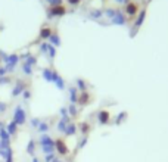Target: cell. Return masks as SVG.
Here are the masks:
<instances>
[{"mask_svg":"<svg viewBox=\"0 0 168 162\" xmlns=\"http://www.w3.org/2000/svg\"><path fill=\"white\" fill-rule=\"evenodd\" d=\"M49 43H50L52 46H55V47L60 46V38H59V35L58 34H52L50 38H49Z\"/></svg>","mask_w":168,"mask_h":162,"instance_id":"obj_19","label":"cell"},{"mask_svg":"<svg viewBox=\"0 0 168 162\" xmlns=\"http://www.w3.org/2000/svg\"><path fill=\"white\" fill-rule=\"evenodd\" d=\"M97 121H99V124H108L111 121V113L106 109H102V111H99V113H97Z\"/></svg>","mask_w":168,"mask_h":162,"instance_id":"obj_9","label":"cell"},{"mask_svg":"<svg viewBox=\"0 0 168 162\" xmlns=\"http://www.w3.org/2000/svg\"><path fill=\"white\" fill-rule=\"evenodd\" d=\"M90 93L89 92H81V94L78 96V100H77V103L80 105V106H86V105H89V102H90Z\"/></svg>","mask_w":168,"mask_h":162,"instance_id":"obj_10","label":"cell"},{"mask_svg":"<svg viewBox=\"0 0 168 162\" xmlns=\"http://www.w3.org/2000/svg\"><path fill=\"white\" fill-rule=\"evenodd\" d=\"M18 60H19V58H18L16 55H10V56H5V62H6V71H10V69H13L15 67H16Z\"/></svg>","mask_w":168,"mask_h":162,"instance_id":"obj_6","label":"cell"},{"mask_svg":"<svg viewBox=\"0 0 168 162\" xmlns=\"http://www.w3.org/2000/svg\"><path fill=\"white\" fill-rule=\"evenodd\" d=\"M144 18H146V12H144V10H142V12L137 13V16H136V19H134V28L136 30H139V28L143 25Z\"/></svg>","mask_w":168,"mask_h":162,"instance_id":"obj_11","label":"cell"},{"mask_svg":"<svg viewBox=\"0 0 168 162\" xmlns=\"http://www.w3.org/2000/svg\"><path fill=\"white\" fill-rule=\"evenodd\" d=\"M0 130H3V124L2 122H0Z\"/></svg>","mask_w":168,"mask_h":162,"instance_id":"obj_39","label":"cell"},{"mask_svg":"<svg viewBox=\"0 0 168 162\" xmlns=\"http://www.w3.org/2000/svg\"><path fill=\"white\" fill-rule=\"evenodd\" d=\"M5 109H6V105L0 102V112H5Z\"/></svg>","mask_w":168,"mask_h":162,"instance_id":"obj_35","label":"cell"},{"mask_svg":"<svg viewBox=\"0 0 168 162\" xmlns=\"http://www.w3.org/2000/svg\"><path fill=\"white\" fill-rule=\"evenodd\" d=\"M52 162H62V161H60L59 158H55V159H53V161H52Z\"/></svg>","mask_w":168,"mask_h":162,"instance_id":"obj_37","label":"cell"},{"mask_svg":"<svg viewBox=\"0 0 168 162\" xmlns=\"http://www.w3.org/2000/svg\"><path fill=\"white\" fill-rule=\"evenodd\" d=\"M55 74H56V71H53V69H43V78L49 83H53Z\"/></svg>","mask_w":168,"mask_h":162,"instance_id":"obj_13","label":"cell"},{"mask_svg":"<svg viewBox=\"0 0 168 162\" xmlns=\"http://www.w3.org/2000/svg\"><path fill=\"white\" fill-rule=\"evenodd\" d=\"M60 115H62V117H69V113H68V108H62V109H60Z\"/></svg>","mask_w":168,"mask_h":162,"instance_id":"obj_30","label":"cell"},{"mask_svg":"<svg viewBox=\"0 0 168 162\" xmlns=\"http://www.w3.org/2000/svg\"><path fill=\"white\" fill-rule=\"evenodd\" d=\"M47 53H49L50 58H55V56H56V47L52 46L50 43H49V47H47Z\"/></svg>","mask_w":168,"mask_h":162,"instance_id":"obj_25","label":"cell"},{"mask_svg":"<svg viewBox=\"0 0 168 162\" xmlns=\"http://www.w3.org/2000/svg\"><path fill=\"white\" fill-rule=\"evenodd\" d=\"M118 2H121V3H124V2H126V0H118Z\"/></svg>","mask_w":168,"mask_h":162,"instance_id":"obj_40","label":"cell"},{"mask_svg":"<svg viewBox=\"0 0 168 162\" xmlns=\"http://www.w3.org/2000/svg\"><path fill=\"white\" fill-rule=\"evenodd\" d=\"M13 122H16L18 125H24L27 122L25 111H24L21 106H16L15 111H13Z\"/></svg>","mask_w":168,"mask_h":162,"instance_id":"obj_2","label":"cell"},{"mask_svg":"<svg viewBox=\"0 0 168 162\" xmlns=\"http://www.w3.org/2000/svg\"><path fill=\"white\" fill-rule=\"evenodd\" d=\"M56 156H55V153H49V155H46V158H44V161L46 162H52L53 159H55Z\"/></svg>","mask_w":168,"mask_h":162,"instance_id":"obj_27","label":"cell"},{"mask_svg":"<svg viewBox=\"0 0 168 162\" xmlns=\"http://www.w3.org/2000/svg\"><path fill=\"white\" fill-rule=\"evenodd\" d=\"M78 92H77V87H71L69 88V100H71V103H75L77 105V100H78Z\"/></svg>","mask_w":168,"mask_h":162,"instance_id":"obj_15","label":"cell"},{"mask_svg":"<svg viewBox=\"0 0 168 162\" xmlns=\"http://www.w3.org/2000/svg\"><path fill=\"white\" fill-rule=\"evenodd\" d=\"M24 90H25V84L18 83V84L15 85V88H13V92H12V96H19V94L24 93Z\"/></svg>","mask_w":168,"mask_h":162,"instance_id":"obj_17","label":"cell"},{"mask_svg":"<svg viewBox=\"0 0 168 162\" xmlns=\"http://www.w3.org/2000/svg\"><path fill=\"white\" fill-rule=\"evenodd\" d=\"M55 149L58 150V153L60 155V156H67V155L69 153L67 143H65L62 139H58V140H55Z\"/></svg>","mask_w":168,"mask_h":162,"instance_id":"obj_5","label":"cell"},{"mask_svg":"<svg viewBox=\"0 0 168 162\" xmlns=\"http://www.w3.org/2000/svg\"><path fill=\"white\" fill-rule=\"evenodd\" d=\"M80 130H81V133H83L84 136H87L89 131H90V125H89L87 122H81V124H80Z\"/></svg>","mask_w":168,"mask_h":162,"instance_id":"obj_22","label":"cell"},{"mask_svg":"<svg viewBox=\"0 0 168 162\" xmlns=\"http://www.w3.org/2000/svg\"><path fill=\"white\" fill-rule=\"evenodd\" d=\"M35 62H37V59L34 56H28L27 58V60L22 65V71H24L25 75H31L33 74V65H35Z\"/></svg>","mask_w":168,"mask_h":162,"instance_id":"obj_4","label":"cell"},{"mask_svg":"<svg viewBox=\"0 0 168 162\" xmlns=\"http://www.w3.org/2000/svg\"><path fill=\"white\" fill-rule=\"evenodd\" d=\"M9 139H10V136H9L8 131H6V130H0V140H3V142H9Z\"/></svg>","mask_w":168,"mask_h":162,"instance_id":"obj_24","label":"cell"},{"mask_svg":"<svg viewBox=\"0 0 168 162\" xmlns=\"http://www.w3.org/2000/svg\"><path fill=\"white\" fill-rule=\"evenodd\" d=\"M38 131L43 133V134H46L47 131H49V124H46V122H40V125H38Z\"/></svg>","mask_w":168,"mask_h":162,"instance_id":"obj_23","label":"cell"},{"mask_svg":"<svg viewBox=\"0 0 168 162\" xmlns=\"http://www.w3.org/2000/svg\"><path fill=\"white\" fill-rule=\"evenodd\" d=\"M111 22L115 24V25H126L127 24V18L124 16L122 12H117L114 16L111 18Z\"/></svg>","mask_w":168,"mask_h":162,"instance_id":"obj_7","label":"cell"},{"mask_svg":"<svg viewBox=\"0 0 168 162\" xmlns=\"http://www.w3.org/2000/svg\"><path fill=\"white\" fill-rule=\"evenodd\" d=\"M16 130H18V124H16V122H13V121L9 124L8 127H6V131L9 133V136H13V134L16 133Z\"/></svg>","mask_w":168,"mask_h":162,"instance_id":"obj_18","label":"cell"},{"mask_svg":"<svg viewBox=\"0 0 168 162\" xmlns=\"http://www.w3.org/2000/svg\"><path fill=\"white\" fill-rule=\"evenodd\" d=\"M0 62H2V59H0Z\"/></svg>","mask_w":168,"mask_h":162,"instance_id":"obj_42","label":"cell"},{"mask_svg":"<svg viewBox=\"0 0 168 162\" xmlns=\"http://www.w3.org/2000/svg\"><path fill=\"white\" fill-rule=\"evenodd\" d=\"M69 122H71V121H69V117H62L60 121H59V124H58V130L60 131V133H64Z\"/></svg>","mask_w":168,"mask_h":162,"instance_id":"obj_14","label":"cell"},{"mask_svg":"<svg viewBox=\"0 0 168 162\" xmlns=\"http://www.w3.org/2000/svg\"><path fill=\"white\" fill-rule=\"evenodd\" d=\"M52 6H60V3H62V0H50Z\"/></svg>","mask_w":168,"mask_h":162,"instance_id":"obj_31","label":"cell"},{"mask_svg":"<svg viewBox=\"0 0 168 162\" xmlns=\"http://www.w3.org/2000/svg\"><path fill=\"white\" fill-rule=\"evenodd\" d=\"M65 8L60 5V6H52L50 9H49V18L52 16H62V15H65Z\"/></svg>","mask_w":168,"mask_h":162,"instance_id":"obj_8","label":"cell"},{"mask_svg":"<svg viewBox=\"0 0 168 162\" xmlns=\"http://www.w3.org/2000/svg\"><path fill=\"white\" fill-rule=\"evenodd\" d=\"M0 55H2V52H0Z\"/></svg>","mask_w":168,"mask_h":162,"instance_id":"obj_41","label":"cell"},{"mask_svg":"<svg viewBox=\"0 0 168 162\" xmlns=\"http://www.w3.org/2000/svg\"><path fill=\"white\" fill-rule=\"evenodd\" d=\"M68 2H69V3L72 5V6H75V5H78V3L81 2V0H68Z\"/></svg>","mask_w":168,"mask_h":162,"instance_id":"obj_34","label":"cell"},{"mask_svg":"<svg viewBox=\"0 0 168 162\" xmlns=\"http://www.w3.org/2000/svg\"><path fill=\"white\" fill-rule=\"evenodd\" d=\"M47 47H49V43H43L42 46H40V49H42L43 53H47Z\"/></svg>","mask_w":168,"mask_h":162,"instance_id":"obj_28","label":"cell"},{"mask_svg":"<svg viewBox=\"0 0 168 162\" xmlns=\"http://www.w3.org/2000/svg\"><path fill=\"white\" fill-rule=\"evenodd\" d=\"M40 122H42V121H38V120H35V118H34V120H31V125H33L34 128H37L38 125H40Z\"/></svg>","mask_w":168,"mask_h":162,"instance_id":"obj_29","label":"cell"},{"mask_svg":"<svg viewBox=\"0 0 168 162\" xmlns=\"http://www.w3.org/2000/svg\"><path fill=\"white\" fill-rule=\"evenodd\" d=\"M86 143H87V136H84V139H83V140H81V142H80V145H78V147H83V146L86 145Z\"/></svg>","mask_w":168,"mask_h":162,"instance_id":"obj_33","label":"cell"},{"mask_svg":"<svg viewBox=\"0 0 168 162\" xmlns=\"http://www.w3.org/2000/svg\"><path fill=\"white\" fill-rule=\"evenodd\" d=\"M31 162H38V159H37V158H33V161Z\"/></svg>","mask_w":168,"mask_h":162,"instance_id":"obj_38","label":"cell"},{"mask_svg":"<svg viewBox=\"0 0 168 162\" xmlns=\"http://www.w3.org/2000/svg\"><path fill=\"white\" fill-rule=\"evenodd\" d=\"M5 72H6V68H0V77H3Z\"/></svg>","mask_w":168,"mask_h":162,"instance_id":"obj_36","label":"cell"},{"mask_svg":"<svg viewBox=\"0 0 168 162\" xmlns=\"http://www.w3.org/2000/svg\"><path fill=\"white\" fill-rule=\"evenodd\" d=\"M22 96H24V99H30V97H31V93H30L28 90H24V93H22Z\"/></svg>","mask_w":168,"mask_h":162,"instance_id":"obj_32","label":"cell"},{"mask_svg":"<svg viewBox=\"0 0 168 162\" xmlns=\"http://www.w3.org/2000/svg\"><path fill=\"white\" fill-rule=\"evenodd\" d=\"M68 113H69V117H75L77 113H78L75 103H71V105H69V108H68Z\"/></svg>","mask_w":168,"mask_h":162,"instance_id":"obj_21","label":"cell"},{"mask_svg":"<svg viewBox=\"0 0 168 162\" xmlns=\"http://www.w3.org/2000/svg\"><path fill=\"white\" fill-rule=\"evenodd\" d=\"M124 12H126V15L130 19H133V18L137 16V13H139V5L136 3V2H128L126 5V8H124Z\"/></svg>","mask_w":168,"mask_h":162,"instance_id":"obj_3","label":"cell"},{"mask_svg":"<svg viewBox=\"0 0 168 162\" xmlns=\"http://www.w3.org/2000/svg\"><path fill=\"white\" fill-rule=\"evenodd\" d=\"M75 84H77V88H80L81 92H87V90H86V88H87V83H86L84 80H81V78H77Z\"/></svg>","mask_w":168,"mask_h":162,"instance_id":"obj_20","label":"cell"},{"mask_svg":"<svg viewBox=\"0 0 168 162\" xmlns=\"http://www.w3.org/2000/svg\"><path fill=\"white\" fill-rule=\"evenodd\" d=\"M34 147H35V143H34V140H30V143H28V147H27V152H28V153H34Z\"/></svg>","mask_w":168,"mask_h":162,"instance_id":"obj_26","label":"cell"},{"mask_svg":"<svg viewBox=\"0 0 168 162\" xmlns=\"http://www.w3.org/2000/svg\"><path fill=\"white\" fill-rule=\"evenodd\" d=\"M52 34H53L52 28H49V27H43L42 31H40V38H42V40H49Z\"/></svg>","mask_w":168,"mask_h":162,"instance_id":"obj_12","label":"cell"},{"mask_svg":"<svg viewBox=\"0 0 168 162\" xmlns=\"http://www.w3.org/2000/svg\"><path fill=\"white\" fill-rule=\"evenodd\" d=\"M67 136H74L77 133V125L74 124V122H69L67 125V128H65V131H64Z\"/></svg>","mask_w":168,"mask_h":162,"instance_id":"obj_16","label":"cell"},{"mask_svg":"<svg viewBox=\"0 0 168 162\" xmlns=\"http://www.w3.org/2000/svg\"><path fill=\"white\" fill-rule=\"evenodd\" d=\"M40 145H42L43 153H46V155L53 153V150H55V140H53L49 134H42Z\"/></svg>","mask_w":168,"mask_h":162,"instance_id":"obj_1","label":"cell"}]
</instances>
